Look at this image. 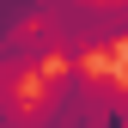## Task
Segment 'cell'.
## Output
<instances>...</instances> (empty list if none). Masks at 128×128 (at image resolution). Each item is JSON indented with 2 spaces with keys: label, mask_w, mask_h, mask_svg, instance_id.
I'll list each match as a JSON object with an SVG mask.
<instances>
[{
  "label": "cell",
  "mask_w": 128,
  "mask_h": 128,
  "mask_svg": "<svg viewBox=\"0 0 128 128\" xmlns=\"http://www.w3.org/2000/svg\"><path fill=\"white\" fill-rule=\"evenodd\" d=\"M122 92L128 86H116L110 73H92L86 61H67L30 98V128H116Z\"/></svg>",
  "instance_id": "cell-1"
},
{
  "label": "cell",
  "mask_w": 128,
  "mask_h": 128,
  "mask_svg": "<svg viewBox=\"0 0 128 128\" xmlns=\"http://www.w3.org/2000/svg\"><path fill=\"white\" fill-rule=\"evenodd\" d=\"M55 55L61 61H92V55H110L128 43V0H73L61 6L55 18Z\"/></svg>",
  "instance_id": "cell-2"
},
{
  "label": "cell",
  "mask_w": 128,
  "mask_h": 128,
  "mask_svg": "<svg viewBox=\"0 0 128 128\" xmlns=\"http://www.w3.org/2000/svg\"><path fill=\"white\" fill-rule=\"evenodd\" d=\"M0 128H30V98H24V86H0Z\"/></svg>",
  "instance_id": "cell-4"
},
{
  "label": "cell",
  "mask_w": 128,
  "mask_h": 128,
  "mask_svg": "<svg viewBox=\"0 0 128 128\" xmlns=\"http://www.w3.org/2000/svg\"><path fill=\"white\" fill-rule=\"evenodd\" d=\"M61 6H73V0H0V43L30 30V24H49Z\"/></svg>",
  "instance_id": "cell-3"
},
{
  "label": "cell",
  "mask_w": 128,
  "mask_h": 128,
  "mask_svg": "<svg viewBox=\"0 0 128 128\" xmlns=\"http://www.w3.org/2000/svg\"><path fill=\"white\" fill-rule=\"evenodd\" d=\"M116 128H128V92H122V110H116Z\"/></svg>",
  "instance_id": "cell-5"
}]
</instances>
